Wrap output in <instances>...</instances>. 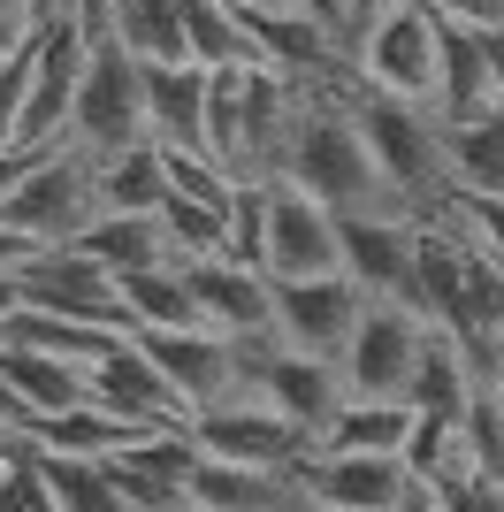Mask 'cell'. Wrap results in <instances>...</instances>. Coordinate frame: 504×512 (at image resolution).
I'll use <instances>...</instances> for the list:
<instances>
[{"label": "cell", "mask_w": 504, "mask_h": 512, "mask_svg": "<svg viewBox=\"0 0 504 512\" xmlns=\"http://www.w3.org/2000/svg\"><path fill=\"white\" fill-rule=\"evenodd\" d=\"M413 421H420V413L405 406V398H344L321 444H329V451H390V459H405Z\"/></svg>", "instance_id": "obj_30"}, {"label": "cell", "mask_w": 504, "mask_h": 512, "mask_svg": "<svg viewBox=\"0 0 504 512\" xmlns=\"http://www.w3.org/2000/svg\"><path fill=\"white\" fill-rule=\"evenodd\" d=\"M359 130L375 146V169L390 176V199L398 214H436L451 199V153H443V115L413 100H382V92H352Z\"/></svg>", "instance_id": "obj_2"}, {"label": "cell", "mask_w": 504, "mask_h": 512, "mask_svg": "<svg viewBox=\"0 0 504 512\" xmlns=\"http://www.w3.org/2000/svg\"><path fill=\"white\" fill-rule=\"evenodd\" d=\"M31 253H39V245H31L23 230H8V222H0V268H23Z\"/></svg>", "instance_id": "obj_40"}, {"label": "cell", "mask_w": 504, "mask_h": 512, "mask_svg": "<svg viewBox=\"0 0 504 512\" xmlns=\"http://www.w3.org/2000/svg\"><path fill=\"white\" fill-rule=\"evenodd\" d=\"M275 283H306L344 268V214H329L314 192H298L283 176H268V253H260Z\"/></svg>", "instance_id": "obj_10"}, {"label": "cell", "mask_w": 504, "mask_h": 512, "mask_svg": "<svg viewBox=\"0 0 504 512\" xmlns=\"http://www.w3.org/2000/svg\"><path fill=\"white\" fill-rule=\"evenodd\" d=\"M77 245H84L92 260H100V268H107L115 283H123V276H138V268H161V260H176V253H168L161 214H92Z\"/></svg>", "instance_id": "obj_24"}, {"label": "cell", "mask_w": 504, "mask_h": 512, "mask_svg": "<svg viewBox=\"0 0 504 512\" xmlns=\"http://www.w3.org/2000/svg\"><path fill=\"white\" fill-rule=\"evenodd\" d=\"M0 375L16 383V398L31 406V421H54V413L84 406L92 398V375L77 360H54V352H31V344H0Z\"/></svg>", "instance_id": "obj_23"}, {"label": "cell", "mask_w": 504, "mask_h": 512, "mask_svg": "<svg viewBox=\"0 0 504 512\" xmlns=\"http://www.w3.org/2000/svg\"><path fill=\"white\" fill-rule=\"evenodd\" d=\"M420 344H428V314L367 299L352 344H344V360H336L344 367V390H352V398H405V390H413V367H420Z\"/></svg>", "instance_id": "obj_12"}, {"label": "cell", "mask_w": 504, "mask_h": 512, "mask_svg": "<svg viewBox=\"0 0 504 512\" xmlns=\"http://www.w3.org/2000/svg\"><path fill=\"white\" fill-rule=\"evenodd\" d=\"M482 375H489V390H497V398H504V344H497V352H489V360H482Z\"/></svg>", "instance_id": "obj_43"}, {"label": "cell", "mask_w": 504, "mask_h": 512, "mask_svg": "<svg viewBox=\"0 0 504 512\" xmlns=\"http://www.w3.org/2000/svg\"><path fill=\"white\" fill-rule=\"evenodd\" d=\"M413 237V214H344V276L382 306H413Z\"/></svg>", "instance_id": "obj_16"}, {"label": "cell", "mask_w": 504, "mask_h": 512, "mask_svg": "<svg viewBox=\"0 0 504 512\" xmlns=\"http://www.w3.org/2000/svg\"><path fill=\"white\" fill-rule=\"evenodd\" d=\"M84 54H92V31L77 23H39L31 31V92H23L16 115V153H54L69 146V123H77V85H84Z\"/></svg>", "instance_id": "obj_7"}, {"label": "cell", "mask_w": 504, "mask_h": 512, "mask_svg": "<svg viewBox=\"0 0 504 512\" xmlns=\"http://www.w3.org/2000/svg\"><path fill=\"white\" fill-rule=\"evenodd\" d=\"M390 8H405V0H344V16H352V39L367 31L375 16H390Z\"/></svg>", "instance_id": "obj_39"}, {"label": "cell", "mask_w": 504, "mask_h": 512, "mask_svg": "<svg viewBox=\"0 0 504 512\" xmlns=\"http://www.w3.org/2000/svg\"><path fill=\"white\" fill-rule=\"evenodd\" d=\"M107 39L123 46L130 62H191L184 54V8L176 0H115V16H107Z\"/></svg>", "instance_id": "obj_29"}, {"label": "cell", "mask_w": 504, "mask_h": 512, "mask_svg": "<svg viewBox=\"0 0 504 512\" xmlns=\"http://www.w3.org/2000/svg\"><path fill=\"white\" fill-rule=\"evenodd\" d=\"M138 352L168 375V390L184 398V413L214 406V398H230L245 383V367H237V344L214 337V329H130Z\"/></svg>", "instance_id": "obj_15"}, {"label": "cell", "mask_w": 504, "mask_h": 512, "mask_svg": "<svg viewBox=\"0 0 504 512\" xmlns=\"http://www.w3.org/2000/svg\"><path fill=\"white\" fill-rule=\"evenodd\" d=\"M115 291H123V314H130V329H199V299H191L184 260L138 268V276H123Z\"/></svg>", "instance_id": "obj_28"}, {"label": "cell", "mask_w": 504, "mask_h": 512, "mask_svg": "<svg viewBox=\"0 0 504 512\" xmlns=\"http://www.w3.org/2000/svg\"><path fill=\"white\" fill-rule=\"evenodd\" d=\"M31 31H39V23H31V0H0V54H8V46H23Z\"/></svg>", "instance_id": "obj_36"}, {"label": "cell", "mask_w": 504, "mask_h": 512, "mask_svg": "<svg viewBox=\"0 0 504 512\" xmlns=\"http://www.w3.org/2000/svg\"><path fill=\"white\" fill-rule=\"evenodd\" d=\"M31 459H39V482H46V497H54V512H138V505L123 497V482H115V467H107V459L39 451V444H31Z\"/></svg>", "instance_id": "obj_26"}, {"label": "cell", "mask_w": 504, "mask_h": 512, "mask_svg": "<svg viewBox=\"0 0 504 512\" xmlns=\"http://www.w3.org/2000/svg\"><path fill=\"white\" fill-rule=\"evenodd\" d=\"M443 153H451V192H504V107L451 115Z\"/></svg>", "instance_id": "obj_25"}, {"label": "cell", "mask_w": 504, "mask_h": 512, "mask_svg": "<svg viewBox=\"0 0 504 512\" xmlns=\"http://www.w3.org/2000/svg\"><path fill=\"white\" fill-rule=\"evenodd\" d=\"M207 85H214V69H199V62H153L146 69V130H153V146L207 153Z\"/></svg>", "instance_id": "obj_20"}, {"label": "cell", "mask_w": 504, "mask_h": 512, "mask_svg": "<svg viewBox=\"0 0 504 512\" xmlns=\"http://www.w3.org/2000/svg\"><path fill=\"white\" fill-rule=\"evenodd\" d=\"M489 85H497V107H504V31H489Z\"/></svg>", "instance_id": "obj_42"}, {"label": "cell", "mask_w": 504, "mask_h": 512, "mask_svg": "<svg viewBox=\"0 0 504 512\" xmlns=\"http://www.w3.org/2000/svg\"><path fill=\"white\" fill-rule=\"evenodd\" d=\"M146 62H130L123 46L92 39V54H84V85H77V123H69V146L92 153V161H107V153L123 146H146Z\"/></svg>", "instance_id": "obj_4"}, {"label": "cell", "mask_w": 504, "mask_h": 512, "mask_svg": "<svg viewBox=\"0 0 504 512\" xmlns=\"http://www.w3.org/2000/svg\"><path fill=\"white\" fill-rule=\"evenodd\" d=\"M184 428H191V444L207 451V459H237V467H283V474H298L321 451L306 428L283 421V413H275L260 390H245V383H237L230 398L199 406Z\"/></svg>", "instance_id": "obj_5"}, {"label": "cell", "mask_w": 504, "mask_h": 512, "mask_svg": "<svg viewBox=\"0 0 504 512\" xmlns=\"http://www.w3.org/2000/svg\"><path fill=\"white\" fill-rule=\"evenodd\" d=\"M298 490L314 505H344V512H428L436 505L405 474V459H390V451H329V444L298 467Z\"/></svg>", "instance_id": "obj_9"}, {"label": "cell", "mask_w": 504, "mask_h": 512, "mask_svg": "<svg viewBox=\"0 0 504 512\" xmlns=\"http://www.w3.org/2000/svg\"><path fill=\"white\" fill-rule=\"evenodd\" d=\"M474 383H482V360H474L451 329H436V321H428V344H420V367H413L405 406H413V413H466Z\"/></svg>", "instance_id": "obj_22"}, {"label": "cell", "mask_w": 504, "mask_h": 512, "mask_svg": "<svg viewBox=\"0 0 504 512\" xmlns=\"http://www.w3.org/2000/svg\"><path fill=\"white\" fill-rule=\"evenodd\" d=\"M298 8H306V16H321V23L336 31V39L352 46V16H344V0H298Z\"/></svg>", "instance_id": "obj_38"}, {"label": "cell", "mask_w": 504, "mask_h": 512, "mask_svg": "<svg viewBox=\"0 0 504 512\" xmlns=\"http://www.w3.org/2000/svg\"><path fill=\"white\" fill-rule=\"evenodd\" d=\"M16 314H23V276H16V268H0V329H8Z\"/></svg>", "instance_id": "obj_41"}, {"label": "cell", "mask_w": 504, "mask_h": 512, "mask_svg": "<svg viewBox=\"0 0 504 512\" xmlns=\"http://www.w3.org/2000/svg\"><path fill=\"white\" fill-rule=\"evenodd\" d=\"M161 199H168V161L153 138L100 161V214H161Z\"/></svg>", "instance_id": "obj_31"}, {"label": "cell", "mask_w": 504, "mask_h": 512, "mask_svg": "<svg viewBox=\"0 0 504 512\" xmlns=\"http://www.w3.org/2000/svg\"><path fill=\"white\" fill-rule=\"evenodd\" d=\"M275 176L298 184V192H314L329 214H398L390 176L375 169V146H367V130H359L352 92H329V85L298 92V115H291L283 169Z\"/></svg>", "instance_id": "obj_1"}, {"label": "cell", "mask_w": 504, "mask_h": 512, "mask_svg": "<svg viewBox=\"0 0 504 512\" xmlns=\"http://www.w3.org/2000/svg\"><path fill=\"white\" fill-rule=\"evenodd\" d=\"M184 8V54L199 69H252V31L230 0H176Z\"/></svg>", "instance_id": "obj_32"}, {"label": "cell", "mask_w": 504, "mask_h": 512, "mask_svg": "<svg viewBox=\"0 0 504 512\" xmlns=\"http://www.w3.org/2000/svg\"><path fill=\"white\" fill-rule=\"evenodd\" d=\"M62 16V0H31V23H54Z\"/></svg>", "instance_id": "obj_44"}, {"label": "cell", "mask_w": 504, "mask_h": 512, "mask_svg": "<svg viewBox=\"0 0 504 512\" xmlns=\"http://www.w3.org/2000/svg\"><path fill=\"white\" fill-rule=\"evenodd\" d=\"M436 69H443V16L428 8V0H405V8L375 16V23L352 39V77H359V92L436 107Z\"/></svg>", "instance_id": "obj_3"}, {"label": "cell", "mask_w": 504, "mask_h": 512, "mask_svg": "<svg viewBox=\"0 0 504 512\" xmlns=\"http://www.w3.org/2000/svg\"><path fill=\"white\" fill-rule=\"evenodd\" d=\"M92 214H100V161H92V153H77V146L46 153L39 169H31L16 192L0 199V222H8V230H23L31 245H77Z\"/></svg>", "instance_id": "obj_6"}, {"label": "cell", "mask_w": 504, "mask_h": 512, "mask_svg": "<svg viewBox=\"0 0 504 512\" xmlns=\"http://www.w3.org/2000/svg\"><path fill=\"white\" fill-rule=\"evenodd\" d=\"M184 505H199V512H306V490L283 467H237V459H207L199 451V467L184 482Z\"/></svg>", "instance_id": "obj_19"}, {"label": "cell", "mask_w": 504, "mask_h": 512, "mask_svg": "<svg viewBox=\"0 0 504 512\" xmlns=\"http://www.w3.org/2000/svg\"><path fill=\"white\" fill-rule=\"evenodd\" d=\"M436 214L466 237V245H482V253L504 268V192H451Z\"/></svg>", "instance_id": "obj_34"}, {"label": "cell", "mask_w": 504, "mask_h": 512, "mask_svg": "<svg viewBox=\"0 0 504 512\" xmlns=\"http://www.w3.org/2000/svg\"><path fill=\"white\" fill-rule=\"evenodd\" d=\"M138 436H146V428L123 421V413H107L100 398H84V406H69V413H54V421L31 428L39 451H77V459H115V451H130Z\"/></svg>", "instance_id": "obj_27"}, {"label": "cell", "mask_w": 504, "mask_h": 512, "mask_svg": "<svg viewBox=\"0 0 504 512\" xmlns=\"http://www.w3.org/2000/svg\"><path fill=\"white\" fill-rule=\"evenodd\" d=\"M230 8H245V16H252V8H298V0H230Z\"/></svg>", "instance_id": "obj_45"}, {"label": "cell", "mask_w": 504, "mask_h": 512, "mask_svg": "<svg viewBox=\"0 0 504 512\" xmlns=\"http://www.w3.org/2000/svg\"><path fill=\"white\" fill-rule=\"evenodd\" d=\"M359 314H367V291H359L344 268H336V276H306V283H275V337L298 344V352L344 360Z\"/></svg>", "instance_id": "obj_13"}, {"label": "cell", "mask_w": 504, "mask_h": 512, "mask_svg": "<svg viewBox=\"0 0 504 512\" xmlns=\"http://www.w3.org/2000/svg\"><path fill=\"white\" fill-rule=\"evenodd\" d=\"M161 230H168V253L176 260H207V253H222V237H230V207L168 192L161 199Z\"/></svg>", "instance_id": "obj_33"}, {"label": "cell", "mask_w": 504, "mask_h": 512, "mask_svg": "<svg viewBox=\"0 0 504 512\" xmlns=\"http://www.w3.org/2000/svg\"><path fill=\"white\" fill-rule=\"evenodd\" d=\"M107 16H115V0H62V23H77V31H92L100 39Z\"/></svg>", "instance_id": "obj_37"}, {"label": "cell", "mask_w": 504, "mask_h": 512, "mask_svg": "<svg viewBox=\"0 0 504 512\" xmlns=\"http://www.w3.org/2000/svg\"><path fill=\"white\" fill-rule=\"evenodd\" d=\"M107 467H115V482H123V497L138 512H176L191 467H199V444H191V428H146V436L130 451H115Z\"/></svg>", "instance_id": "obj_18"}, {"label": "cell", "mask_w": 504, "mask_h": 512, "mask_svg": "<svg viewBox=\"0 0 504 512\" xmlns=\"http://www.w3.org/2000/svg\"><path fill=\"white\" fill-rule=\"evenodd\" d=\"M176 512H199V505H176Z\"/></svg>", "instance_id": "obj_47"}, {"label": "cell", "mask_w": 504, "mask_h": 512, "mask_svg": "<svg viewBox=\"0 0 504 512\" xmlns=\"http://www.w3.org/2000/svg\"><path fill=\"white\" fill-rule=\"evenodd\" d=\"M497 107V85H489V31L443 16V69H436V115H482Z\"/></svg>", "instance_id": "obj_21"}, {"label": "cell", "mask_w": 504, "mask_h": 512, "mask_svg": "<svg viewBox=\"0 0 504 512\" xmlns=\"http://www.w3.org/2000/svg\"><path fill=\"white\" fill-rule=\"evenodd\" d=\"M84 375H92V398H100L107 413H123V421H138V428H184L191 421L184 398L168 390V375L138 352V337H115Z\"/></svg>", "instance_id": "obj_17"}, {"label": "cell", "mask_w": 504, "mask_h": 512, "mask_svg": "<svg viewBox=\"0 0 504 512\" xmlns=\"http://www.w3.org/2000/svg\"><path fill=\"white\" fill-rule=\"evenodd\" d=\"M16 276H23V306H39V314H69V321H92V329H123V337H130L123 291H115V276H107L84 245H39Z\"/></svg>", "instance_id": "obj_11"}, {"label": "cell", "mask_w": 504, "mask_h": 512, "mask_svg": "<svg viewBox=\"0 0 504 512\" xmlns=\"http://www.w3.org/2000/svg\"><path fill=\"white\" fill-rule=\"evenodd\" d=\"M31 428H39V421H31V406H23V398H16V383L0 375V444H23Z\"/></svg>", "instance_id": "obj_35"}, {"label": "cell", "mask_w": 504, "mask_h": 512, "mask_svg": "<svg viewBox=\"0 0 504 512\" xmlns=\"http://www.w3.org/2000/svg\"><path fill=\"white\" fill-rule=\"evenodd\" d=\"M306 512H344V505H314V497H306Z\"/></svg>", "instance_id": "obj_46"}, {"label": "cell", "mask_w": 504, "mask_h": 512, "mask_svg": "<svg viewBox=\"0 0 504 512\" xmlns=\"http://www.w3.org/2000/svg\"><path fill=\"white\" fill-rule=\"evenodd\" d=\"M237 367H245V390H260V398H268L283 421H298L314 444L329 436L336 406L352 398V390H344V367L321 360V352H298V344H283V337L237 344Z\"/></svg>", "instance_id": "obj_8"}, {"label": "cell", "mask_w": 504, "mask_h": 512, "mask_svg": "<svg viewBox=\"0 0 504 512\" xmlns=\"http://www.w3.org/2000/svg\"><path fill=\"white\" fill-rule=\"evenodd\" d=\"M184 276H191V299H199V329H214V337H230V344L275 337V276L237 268L222 253L184 260Z\"/></svg>", "instance_id": "obj_14"}]
</instances>
